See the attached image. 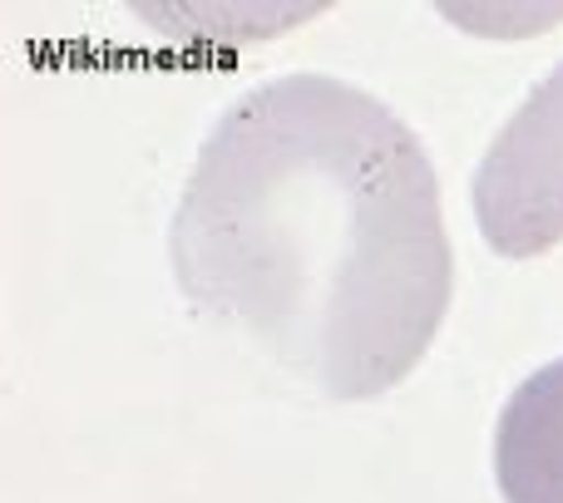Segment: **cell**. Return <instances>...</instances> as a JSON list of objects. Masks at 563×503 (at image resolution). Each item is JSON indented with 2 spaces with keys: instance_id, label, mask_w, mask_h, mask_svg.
I'll return each mask as SVG.
<instances>
[{
  "instance_id": "cell-1",
  "label": "cell",
  "mask_w": 563,
  "mask_h": 503,
  "mask_svg": "<svg viewBox=\"0 0 563 503\" xmlns=\"http://www.w3.org/2000/svg\"><path fill=\"white\" fill-rule=\"evenodd\" d=\"M168 247L188 306L331 400L400 385L455 291L416 128L366 89L307 69L223 109Z\"/></svg>"
},
{
  "instance_id": "cell-3",
  "label": "cell",
  "mask_w": 563,
  "mask_h": 503,
  "mask_svg": "<svg viewBox=\"0 0 563 503\" xmlns=\"http://www.w3.org/2000/svg\"><path fill=\"white\" fill-rule=\"evenodd\" d=\"M495 479L505 503H563V360L539 366L499 410Z\"/></svg>"
},
{
  "instance_id": "cell-2",
  "label": "cell",
  "mask_w": 563,
  "mask_h": 503,
  "mask_svg": "<svg viewBox=\"0 0 563 503\" xmlns=\"http://www.w3.org/2000/svg\"><path fill=\"white\" fill-rule=\"evenodd\" d=\"M479 233L499 257H539L563 243V65L515 109L475 168Z\"/></svg>"
}]
</instances>
